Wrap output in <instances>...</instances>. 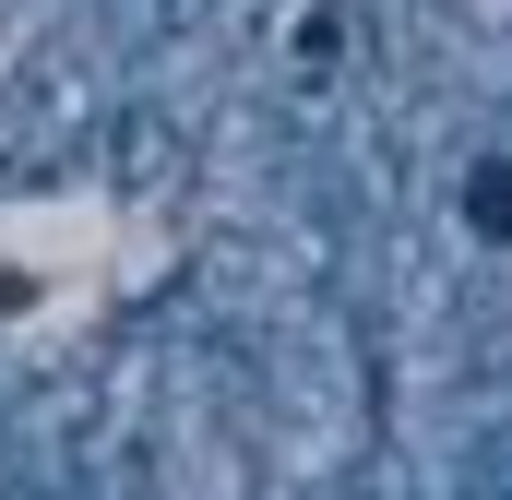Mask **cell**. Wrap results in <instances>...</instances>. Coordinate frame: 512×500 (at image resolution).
<instances>
[{"label": "cell", "mask_w": 512, "mask_h": 500, "mask_svg": "<svg viewBox=\"0 0 512 500\" xmlns=\"http://www.w3.org/2000/svg\"><path fill=\"white\" fill-rule=\"evenodd\" d=\"M155 262H167V227L143 203H120V191H24V203H0V346L84 334Z\"/></svg>", "instance_id": "1"}, {"label": "cell", "mask_w": 512, "mask_h": 500, "mask_svg": "<svg viewBox=\"0 0 512 500\" xmlns=\"http://www.w3.org/2000/svg\"><path fill=\"white\" fill-rule=\"evenodd\" d=\"M36 36V0H0V72H12V48Z\"/></svg>", "instance_id": "2"}]
</instances>
